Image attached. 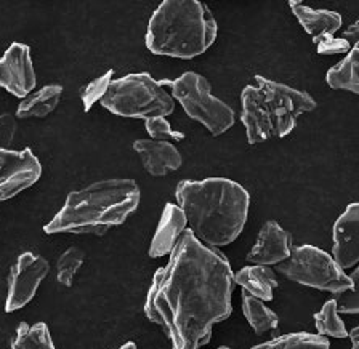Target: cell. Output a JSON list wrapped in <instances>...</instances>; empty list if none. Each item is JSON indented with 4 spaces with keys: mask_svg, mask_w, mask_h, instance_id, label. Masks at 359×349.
Instances as JSON below:
<instances>
[{
    "mask_svg": "<svg viewBox=\"0 0 359 349\" xmlns=\"http://www.w3.org/2000/svg\"><path fill=\"white\" fill-rule=\"evenodd\" d=\"M292 249L290 233L280 228L276 221H266L258 233L255 245L247 253L245 261L260 266H276L287 260Z\"/></svg>",
    "mask_w": 359,
    "mask_h": 349,
    "instance_id": "13",
    "label": "cell"
},
{
    "mask_svg": "<svg viewBox=\"0 0 359 349\" xmlns=\"http://www.w3.org/2000/svg\"><path fill=\"white\" fill-rule=\"evenodd\" d=\"M218 34L212 11L199 0H164L154 10L146 29L151 53L193 60L205 53Z\"/></svg>",
    "mask_w": 359,
    "mask_h": 349,
    "instance_id": "4",
    "label": "cell"
},
{
    "mask_svg": "<svg viewBox=\"0 0 359 349\" xmlns=\"http://www.w3.org/2000/svg\"><path fill=\"white\" fill-rule=\"evenodd\" d=\"M18 132V121L16 116L10 114V112H4L0 114V149H8V146L13 143Z\"/></svg>",
    "mask_w": 359,
    "mask_h": 349,
    "instance_id": "29",
    "label": "cell"
},
{
    "mask_svg": "<svg viewBox=\"0 0 359 349\" xmlns=\"http://www.w3.org/2000/svg\"><path fill=\"white\" fill-rule=\"evenodd\" d=\"M325 82L334 90H346L359 95V42L353 45L340 63L330 67L325 74Z\"/></svg>",
    "mask_w": 359,
    "mask_h": 349,
    "instance_id": "19",
    "label": "cell"
},
{
    "mask_svg": "<svg viewBox=\"0 0 359 349\" xmlns=\"http://www.w3.org/2000/svg\"><path fill=\"white\" fill-rule=\"evenodd\" d=\"M135 153L140 156L144 170L153 177H165L182 167V154L168 142H156V139H137L133 142Z\"/></svg>",
    "mask_w": 359,
    "mask_h": 349,
    "instance_id": "14",
    "label": "cell"
},
{
    "mask_svg": "<svg viewBox=\"0 0 359 349\" xmlns=\"http://www.w3.org/2000/svg\"><path fill=\"white\" fill-rule=\"evenodd\" d=\"M111 82H112V69H108L97 78H93L92 82H88L87 85L81 90L83 111L88 112L93 108L95 103H98V101L103 100V97L111 85Z\"/></svg>",
    "mask_w": 359,
    "mask_h": 349,
    "instance_id": "25",
    "label": "cell"
},
{
    "mask_svg": "<svg viewBox=\"0 0 359 349\" xmlns=\"http://www.w3.org/2000/svg\"><path fill=\"white\" fill-rule=\"evenodd\" d=\"M351 340V349H359V327L353 329L350 334H348Z\"/></svg>",
    "mask_w": 359,
    "mask_h": 349,
    "instance_id": "31",
    "label": "cell"
},
{
    "mask_svg": "<svg viewBox=\"0 0 359 349\" xmlns=\"http://www.w3.org/2000/svg\"><path fill=\"white\" fill-rule=\"evenodd\" d=\"M140 188L128 178L101 179L67 194L61 210L45 224L47 234L104 235L140 205Z\"/></svg>",
    "mask_w": 359,
    "mask_h": 349,
    "instance_id": "3",
    "label": "cell"
},
{
    "mask_svg": "<svg viewBox=\"0 0 359 349\" xmlns=\"http://www.w3.org/2000/svg\"><path fill=\"white\" fill-rule=\"evenodd\" d=\"M36 82L31 48L26 43L13 42L0 58V87L25 100L36 88Z\"/></svg>",
    "mask_w": 359,
    "mask_h": 349,
    "instance_id": "11",
    "label": "cell"
},
{
    "mask_svg": "<svg viewBox=\"0 0 359 349\" xmlns=\"http://www.w3.org/2000/svg\"><path fill=\"white\" fill-rule=\"evenodd\" d=\"M146 132L151 135V138L156 142H167V139H184V133L175 132L170 127V123L165 117H154V119H148L144 123Z\"/></svg>",
    "mask_w": 359,
    "mask_h": 349,
    "instance_id": "28",
    "label": "cell"
},
{
    "mask_svg": "<svg viewBox=\"0 0 359 349\" xmlns=\"http://www.w3.org/2000/svg\"><path fill=\"white\" fill-rule=\"evenodd\" d=\"M194 238L212 249L238 239L249 217L250 196L239 183L228 178L183 179L175 191Z\"/></svg>",
    "mask_w": 359,
    "mask_h": 349,
    "instance_id": "2",
    "label": "cell"
},
{
    "mask_svg": "<svg viewBox=\"0 0 359 349\" xmlns=\"http://www.w3.org/2000/svg\"><path fill=\"white\" fill-rule=\"evenodd\" d=\"M119 349H137V345L132 341H128V343H126V345H122Z\"/></svg>",
    "mask_w": 359,
    "mask_h": 349,
    "instance_id": "32",
    "label": "cell"
},
{
    "mask_svg": "<svg viewBox=\"0 0 359 349\" xmlns=\"http://www.w3.org/2000/svg\"><path fill=\"white\" fill-rule=\"evenodd\" d=\"M330 343L327 338L318 334H289L278 336L262 345H257L252 349H329Z\"/></svg>",
    "mask_w": 359,
    "mask_h": 349,
    "instance_id": "22",
    "label": "cell"
},
{
    "mask_svg": "<svg viewBox=\"0 0 359 349\" xmlns=\"http://www.w3.org/2000/svg\"><path fill=\"white\" fill-rule=\"evenodd\" d=\"M255 82L241 93V122L250 144L287 137L302 114L316 109L308 92L263 76H255Z\"/></svg>",
    "mask_w": 359,
    "mask_h": 349,
    "instance_id": "5",
    "label": "cell"
},
{
    "mask_svg": "<svg viewBox=\"0 0 359 349\" xmlns=\"http://www.w3.org/2000/svg\"><path fill=\"white\" fill-rule=\"evenodd\" d=\"M353 287L340 294H335L332 300L337 303L339 313L344 314H359V266L350 275Z\"/></svg>",
    "mask_w": 359,
    "mask_h": 349,
    "instance_id": "26",
    "label": "cell"
},
{
    "mask_svg": "<svg viewBox=\"0 0 359 349\" xmlns=\"http://www.w3.org/2000/svg\"><path fill=\"white\" fill-rule=\"evenodd\" d=\"M63 87L58 83H52V85H45L39 88L37 92L27 95L16 108V119H32V117L43 119L56 109L61 97H63Z\"/></svg>",
    "mask_w": 359,
    "mask_h": 349,
    "instance_id": "18",
    "label": "cell"
},
{
    "mask_svg": "<svg viewBox=\"0 0 359 349\" xmlns=\"http://www.w3.org/2000/svg\"><path fill=\"white\" fill-rule=\"evenodd\" d=\"M314 324H316L318 335L332 336V338H346L348 331L344 320L339 316L337 303L330 298L319 313L314 314Z\"/></svg>",
    "mask_w": 359,
    "mask_h": 349,
    "instance_id": "23",
    "label": "cell"
},
{
    "mask_svg": "<svg viewBox=\"0 0 359 349\" xmlns=\"http://www.w3.org/2000/svg\"><path fill=\"white\" fill-rule=\"evenodd\" d=\"M41 177L42 165L31 149H0V202L31 188Z\"/></svg>",
    "mask_w": 359,
    "mask_h": 349,
    "instance_id": "10",
    "label": "cell"
},
{
    "mask_svg": "<svg viewBox=\"0 0 359 349\" xmlns=\"http://www.w3.org/2000/svg\"><path fill=\"white\" fill-rule=\"evenodd\" d=\"M276 273L285 279L316 290L340 294L351 289L350 275L345 274L334 256L314 245H300L292 249L287 260L276 264Z\"/></svg>",
    "mask_w": 359,
    "mask_h": 349,
    "instance_id": "8",
    "label": "cell"
},
{
    "mask_svg": "<svg viewBox=\"0 0 359 349\" xmlns=\"http://www.w3.org/2000/svg\"><path fill=\"white\" fill-rule=\"evenodd\" d=\"M50 263L41 255L25 252L11 264L8 274V292L5 301V311L15 313L29 303L39 285L47 278Z\"/></svg>",
    "mask_w": 359,
    "mask_h": 349,
    "instance_id": "9",
    "label": "cell"
},
{
    "mask_svg": "<svg viewBox=\"0 0 359 349\" xmlns=\"http://www.w3.org/2000/svg\"><path fill=\"white\" fill-rule=\"evenodd\" d=\"M313 43L316 45V52L321 56H332L348 53L351 50V43L344 37H335L334 34H321L313 37Z\"/></svg>",
    "mask_w": 359,
    "mask_h": 349,
    "instance_id": "27",
    "label": "cell"
},
{
    "mask_svg": "<svg viewBox=\"0 0 359 349\" xmlns=\"http://www.w3.org/2000/svg\"><path fill=\"white\" fill-rule=\"evenodd\" d=\"M243 313L247 322L257 335H263L269 330H276L279 324L278 314L265 306V301L258 300L243 292Z\"/></svg>",
    "mask_w": 359,
    "mask_h": 349,
    "instance_id": "20",
    "label": "cell"
},
{
    "mask_svg": "<svg viewBox=\"0 0 359 349\" xmlns=\"http://www.w3.org/2000/svg\"><path fill=\"white\" fill-rule=\"evenodd\" d=\"M217 349H231V348H226V346H222V348H217Z\"/></svg>",
    "mask_w": 359,
    "mask_h": 349,
    "instance_id": "33",
    "label": "cell"
},
{
    "mask_svg": "<svg viewBox=\"0 0 359 349\" xmlns=\"http://www.w3.org/2000/svg\"><path fill=\"white\" fill-rule=\"evenodd\" d=\"M234 285L226 256L187 229L154 273L144 314L161 325L172 349H199L210 341L213 325L231 316Z\"/></svg>",
    "mask_w": 359,
    "mask_h": 349,
    "instance_id": "1",
    "label": "cell"
},
{
    "mask_svg": "<svg viewBox=\"0 0 359 349\" xmlns=\"http://www.w3.org/2000/svg\"><path fill=\"white\" fill-rule=\"evenodd\" d=\"M161 85L170 87L172 98L182 104L189 119L202 123L213 137H220L234 125V111L213 97L209 81L198 72H184L175 81H162Z\"/></svg>",
    "mask_w": 359,
    "mask_h": 349,
    "instance_id": "7",
    "label": "cell"
},
{
    "mask_svg": "<svg viewBox=\"0 0 359 349\" xmlns=\"http://www.w3.org/2000/svg\"><path fill=\"white\" fill-rule=\"evenodd\" d=\"M109 112L128 119L167 117L175 111V101L159 81L146 72L112 78L108 92L100 101Z\"/></svg>",
    "mask_w": 359,
    "mask_h": 349,
    "instance_id": "6",
    "label": "cell"
},
{
    "mask_svg": "<svg viewBox=\"0 0 359 349\" xmlns=\"http://www.w3.org/2000/svg\"><path fill=\"white\" fill-rule=\"evenodd\" d=\"M292 13L299 20L303 29L311 37H318L321 34H335L340 31L341 25H344V18L340 13L332 10H316L311 7H306L303 2L299 0H290L289 2Z\"/></svg>",
    "mask_w": 359,
    "mask_h": 349,
    "instance_id": "16",
    "label": "cell"
},
{
    "mask_svg": "<svg viewBox=\"0 0 359 349\" xmlns=\"http://www.w3.org/2000/svg\"><path fill=\"white\" fill-rule=\"evenodd\" d=\"M234 282L243 287V292L262 301H271L273 292L279 285L276 274L269 266L250 264L234 274Z\"/></svg>",
    "mask_w": 359,
    "mask_h": 349,
    "instance_id": "17",
    "label": "cell"
},
{
    "mask_svg": "<svg viewBox=\"0 0 359 349\" xmlns=\"http://www.w3.org/2000/svg\"><path fill=\"white\" fill-rule=\"evenodd\" d=\"M344 39L351 43V47L356 42H359V18L353 22V25L348 27L346 31H344Z\"/></svg>",
    "mask_w": 359,
    "mask_h": 349,
    "instance_id": "30",
    "label": "cell"
},
{
    "mask_svg": "<svg viewBox=\"0 0 359 349\" xmlns=\"http://www.w3.org/2000/svg\"><path fill=\"white\" fill-rule=\"evenodd\" d=\"M187 217L182 208L175 204H167L162 212L161 221L157 224L154 238L149 245L151 258H162L170 255L175 249L182 234L187 231Z\"/></svg>",
    "mask_w": 359,
    "mask_h": 349,
    "instance_id": "15",
    "label": "cell"
},
{
    "mask_svg": "<svg viewBox=\"0 0 359 349\" xmlns=\"http://www.w3.org/2000/svg\"><path fill=\"white\" fill-rule=\"evenodd\" d=\"M86 260V253L77 247H71L66 252H63L56 261V279L58 282L65 287H71L74 275Z\"/></svg>",
    "mask_w": 359,
    "mask_h": 349,
    "instance_id": "24",
    "label": "cell"
},
{
    "mask_svg": "<svg viewBox=\"0 0 359 349\" xmlns=\"http://www.w3.org/2000/svg\"><path fill=\"white\" fill-rule=\"evenodd\" d=\"M334 260L341 269L359 264V202L350 204L332 228Z\"/></svg>",
    "mask_w": 359,
    "mask_h": 349,
    "instance_id": "12",
    "label": "cell"
},
{
    "mask_svg": "<svg viewBox=\"0 0 359 349\" xmlns=\"http://www.w3.org/2000/svg\"><path fill=\"white\" fill-rule=\"evenodd\" d=\"M11 349H55L52 334L45 322L27 325L21 322L16 329V336L11 341Z\"/></svg>",
    "mask_w": 359,
    "mask_h": 349,
    "instance_id": "21",
    "label": "cell"
}]
</instances>
